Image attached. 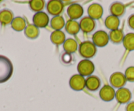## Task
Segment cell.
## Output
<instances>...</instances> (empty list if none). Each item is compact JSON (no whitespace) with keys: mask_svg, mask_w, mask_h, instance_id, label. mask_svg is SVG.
<instances>
[{"mask_svg":"<svg viewBox=\"0 0 134 111\" xmlns=\"http://www.w3.org/2000/svg\"><path fill=\"white\" fill-rule=\"evenodd\" d=\"M13 72L11 61L7 57L0 55V83L7 81Z\"/></svg>","mask_w":134,"mask_h":111,"instance_id":"6da1fadb","label":"cell"},{"mask_svg":"<svg viewBox=\"0 0 134 111\" xmlns=\"http://www.w3.org/2000/svg\"><path fill=\"white\" fill-rule=\"evenodd\" d=\"M79 50L81 56L85 58H90L96 54L97 49L96 45L92 42L86 40L81 43Z\"/></svg>","mask_w":134,"mask_h":111,"instance_id":"7a4b0ae2","label":"cell"},{"mask_svg":"<svg viewBox=\"0 0 134 111\" xmlns=\"http://www.w3.org/2000/svg\"><path fill=\"white\" fill-rule=\"evenodd\" d=\"M94 64L90 60L87 59L81 60L77 65V70L79 74L82 77L90 76L94 71Z\"/></svg>","mask_w":134,"mask_h":111,"instance_id":"3957f363","label":"cell"},{"mask_svg":"<svg viewBox=\"0 0 134 111\" xmlns=\"http://www.w3.org/2000/svg\"><path fill=\"white\" fill-rule=\"evenodd\" d=\"M93 43L96 46L103 47L107 45L109 40V36L105 31L99 30L96 31L92 37Z\"/></svg>","mask_w":134,"mask_h":111,"instance_id":"277c9868","label":"cell"},{"mask_svg":"<svg viewBox=\"0 0 134 111\" xmlns=\"http://www.w3.org/2000/svg\"><path fill=\"white\" fill-rule=\"evenodd\" d=\"M69 86L73 90L81 91L86 86V80L81 74H75L69 80Z\"/></svg>","mask_w":134,"mask_h":111,"instance_id":"5b68a950","label":"cell"},{"mask_svg":"<svg viewBox=\"0 0 134 111\" xmlns=\"http://www.w3.org/2000/svg\"><path fill=\"white\" fill-rule=\"evenodd\" d=\"M47 9L51 15L58 16L64 10V5L62 1L59 0H52L47 3Z\"/></svg>","mask_w":134,"mask_h":111,"instance_id":"8992f818","label":"cell"},{"mask_svg":"<svg viewBox=\"0 0 134 111\" xmlns=\"http://www.w3.org/2000/svg\"><path fill=\"white\" fill-rule=\"evenodd\" d=\"M68 14L71 20H77L81 18L84 13L82 7L78 3H73L68 8Z\"/></svg>","mask_w":134,"mask_h":111,"instance_id":"52a82bcc","label":"cell"},{"mask_svg":"<svg viewBox=\"0 0 134 111\" xmlns=\"http://www.w3.org/2000/svg\"><path fill=\"white\" fill-rule=\"evenodd\" d=\"M126 78L123 73L120 72L114 73L110 77V83L113 87L121 88L126 83Z\"/></svg>","mask_w":134,"mask_h":111,"instance_id":"ba28073f","label":"cell"},{"mask_svg":"<svg viewBox=\"0 0 134 111\" xmlns=\"http://www.w3.org/2000/svg\"><path fill=\"white\" fill-rule=\"evenodd\" d=\"M33 22L36 27H44L48 25L49 18L45 13L41 11L34 14L33 17Z\"/></svg>","mask_w":134,"mask_h":111,"instance_id":"9c48e42d","label":"cell"},{"mask_svg":"<svg viewBox=\"0 0 134 111\" xmlns=\"http://www.w3.org/2000/svg\"><path fill=\"white\" fill-rule=\"evenodd\" d=\"M115 97H116V101L119 103L121 104H124L127 103L130 101L132 98V94L130 91L128 89L125 88V87H121L115 94Z\"/></svg>","mask_w":134,"mask_h":111,"instance_id":"30bf717a","label":"cell"},{"mask_svg":"<svg viewBox=\"0 0 134 111\" xmlns=\"http://www.w3.org/2000/svg\"><path fill=\"white\" fill-rule=\"evenodd\" d=\"M115 94L113 87L105 85L99 91V97L104 101H111L115 98Z\"/></svg>","mask_w":134,"mask_h":111,"instance_id":"8fae6325","label":"cell"},{"mask_svg":"<svg viewBox=\"0 0 134 111\" xmlns=\"http://www.w3.org/2000/svg\"><path fill=\"white\" fill-rule=\"evenodd\" d=\"M103 7L98 3H93L89 6L88 9V13L89 17L93 20L99 19L103 15Z\"/></svg>","mask_w":134,"mask_h":111,"instance_id":"7c38bea8","label":"cell"},{"mask_svg":"<svg viewBox=\"0 0 134 111\" xmlns=\"http://www.w3.org/2000/svg\"><path fill=\"white\" fill-rule=\"evenodd\" d=\"M80 29L85 33H90L95 28L96 23L94 20L89 16L82 18L79 24Z\"/></svg>","mask_w":134,"mask_h":111,"instance_id":"4fadbf2b","label":"cell"},{"mask_svg":"<svg viewBox=\"0 0 134 111\" xmlns=\"http://www.w3.org/2000/svg\"><path fill=\"white\" fill-rule=\"evenodd\" d=\"M100 80L96 76H90L86 80V86L90 91H96L100 86Z\"/></svg>","mask_w":134,"mask_h":111,"instance_id":"5bb4252c","label":"cell"},{"mask_svg":"<svg viewBox=\"0 0 134 111\" xmlns=\"http://www.w3.org/2000/svg\"><path fill=\"white\" fill-rule=\"evenodd\" d=\"M105 25L108 29L111 31L118 30L120 26V20L116 16L113 15H110L106 18L105 20Z\"/></svg>","mask_w":134,"mask_h":111,"instance_id":"9a60e30c","label":"cell"},{"mask_svg":"<svg viewBox=\"0 0 134 111\" xmlns=\"http://www.w3.org/2000/svg\"><path fill=\"white\" fill-rule=\"evenodd\" d=\"M51 40L52 43L56 45L64 43L65 41V35L64 33L62 31H54L51 33Z\"/></svg>","mask_w":134,"mask_h":111,"instance_id":"2e32d148","label":"cell"},{"mask_svg":"<svg viewBox=\"0 0 134 111\" xmlns=\"http://www.w3.org/2000/svg\"><path fill=\"white\" fill-rule=\"evenodd\" d=\"M13 14L10 10L3 9L0 11V23L3 25H7L13 20Z\"/></svg>","mask_w":134,"mask_h":111,"instance_id":"e0dca14e","label":"cell"},{"mask_svg":"<svg viewBox=\"0 0 134 111\" xmlns=\"http://www.w3.org/2000/svg\"><path fill=\"white\" fill-rule=\"evenodd\" d=\"M110 12L115 16H121L125 12V6L121 3H114L110 7Z\"/></svg>","mask_w":134,"mask_h":111,"instance_id":"ac0fdd59","label":"cell"},{"mask_svg":"<svg viewBox=\"0 0 134 111\" xmlns=\"http://www.w3.org/2000/svg\"><path fill=\"white\" fill-rule=\"evenodd\" d=\"M65 30L70 35H76L79 32V24L75 20H69L65 24Z\"/></svg>","mask_w":134,"mask_h":111,"instance_id":"d6986e66","label":"cell"},{"mask_svg":"<svg viewBox=\"0 0 134 111\" xmlns=\"http://www.w3.org/2000/svg\"><path fill=\"white\" fill-rule=\"evenodd\" d=\"M63 47H64V50L66 52V53H74L77 51V48H78V44H77V41L74 39H68L64 42Z\"/></svg>","mask_w":134,"mask_h":111,"instance_id":"ffe728a7","label":"cell"},{"mask_svg":"<svg viewBox=\"0 0 134 111\" xmlns=\"http://www.w3.org/2000/svg\"><path fill=\"white\" fill-rule=\"evenodd\" d=\"M11 27L15 31H22L23 30H25V28L26 27V21L22 17H16L11 22Z\"/></svg>","mask_w":134,"mask_h":111,"instance_id":"44dd1931","label":"cell"},{"mask_svg":"<svg viewBox=\"0 0 134 111\" xmlns=\"http://www.w3.org/2000/svg\"><path fill=\"white\" fill-rule=\"evenodd\" d=\"M51 25L52 28L55 30V31H60L65 26V20L61 16H56L52 18Z\"/></svg>","mask_w":134,"mask_h":111,"instance_id":"7402d4cb","label":"cell"},{"mask_svg":"<svg viewBox=\"0 0 134 111\" xmlns=\"http://www.w3.org/2000/svg\"><path fill=\"white\" fill-rule=\"evenodd\" d=\"M24 33L27 37L34 39L38 37L39 34V30L37 27L34 24H29L25 28Z\"/></svg>","mask_w":134,"mask_h":111,"instance_id":"603a6c76","label":"cell"},{"mask_svg":"<svg viewBox=\"0 0 134 111\" xmlns=\"http://www.w3.org/2000/svg\"><path fill=\"white\" fill-rule=\"evenodd\" d=\"M122 41L126 49L130 51L134 50V33H130L126 35Z\"/></svg>","mask_w":134,"mask_h":111,"instance_id":"cb8c5ba5","label":"cell"},{"mask_svg":"<svg viewBox=\"0 0 134 111\" xmlns=\"http://www.w3.org/2000/svg\"><path fill=\"white\" fill-rule=\"evenodd\" d=\"M109 39L113 43H120V42L122 41L124 39V34H123L122 31L121 30H116L111 31L109 33Z\"/></svg>","mask_w":134,"mask_h":111,"instance_id":"d4e9b609","label":"cell"},{"mask_svg":"<svg viewBox=\"0 0 134 111\" xmlns=\"http://www.w3.org/2000/svg\"><path fill=\"white\" fill-rule=\"evenodd\" d=\"M30 7L34 11L41 12L44 7V1L43 0H33L30 2Z\"/></svg>","mask_w":134,"mask_h":111,"instance_id":"484cf974","label":"cell"},{"mask_svg":"<svg viewBox=\"0 0 134 111\" xmlns=\"http://www.w3.org/2000/svg\"><path fill=\"white\" fill-rule=\"evenodd\" d=\"M125 77L127 80L134 82V67L131 66L127 68L125 71Z\"/></svg>","mask_w":134,"mask_h":111,"instance_id":"4316f807","label":"cell"},{"mask_svg":"<svg viewBox=\"0 0 134 111\" xmlns=\"http://www.w3.org/2000/svg\"><path fill=\"white\" fill-rule=\"evenodd\" d=\"M71 60H72V57H71V56L70 54L65 53L63 54L62 60L64 63H69L71 62Z\"/></svg>","mask_w":134,"mask_h":111,"instance_id":"83f0119b","label":"cell"},{"mask_svg":"<svg viewBox=\"0 0 134 111\" xmlns=\"http://www.w3.org/2000/svg\"><path fill=\"white\" fill-rule=\"evenodd\" d=\"M128 24L132 29L134 30V14H132L129 17L128 19Z\"/></svg>","mask_w":134,"mask_h":111,"instance_id":"f1b7e54d","label":"cell"},{"mask_svg":"<svg viewBox=\"0 0 134 111\" xmlns=\"http://www.w3.org/2000/svg\"><path fill=\"white\" fill-rule=\"evenodd\" d=\"M126 111H134V102H131L128 103V105L126 106Z\"/></svg>","mask_w":134,"mask_h":111,"instance_id":"f546056e","label":"cell"}]
</instances>
